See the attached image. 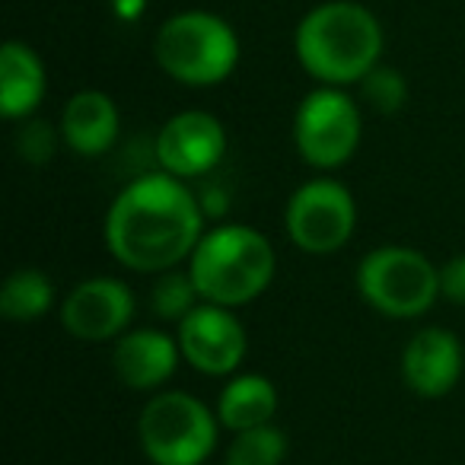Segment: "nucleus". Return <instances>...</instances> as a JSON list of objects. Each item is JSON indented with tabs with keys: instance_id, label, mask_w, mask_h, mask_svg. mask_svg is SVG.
Instances as JSON below:
<instances>
[{
	"instance_id": "1",
	"label": "nucleus",
	"mask_w": 465,
	"mask_h": 465,
	"mask_svg": "<svg viewBox=\"0 0 465 465\" xmlns=\"http://www.w3.org/2000/svg\"><path fill=\"white\" fill-rule=\"evenodd\" d=\"M204 207L185 179L143 173L112 198L103 236L109 255L137 274H160L188 265L204 236Z\"/></svg>"
},
{
	"instance_id": "2",
	"label": "nucleus",
	"mask_w": 465,
	"mask_h": 465,
	"mask_svg": "<svg viewBox=\"0 0 465 465\" xmlns=\"http://www.w3.org/2000/svg\"><path fill=\"white\" fill-rule=\"evenodd\" d=\"M293 52L322 86L361 84L382 58V26L363 4L329 0L300 20Z\"/></svg>"
},
{
	"instance_id": "3",
	"label": "nucleus",
	"mask_w": 465,
	"mask_h": 465,
	"mask_svg": "<svg viewBox=\"0 0 465 465\" xmlns=\"http://www.w3.org/2000/svg\"><path fill=\"white\" fill-rule=\"evenodd\" d=\"M198 293L204 303L240 310L272 287L278 255L265 232L249 223H220L204 230L188 259Z\"/></svg>"
},
{
	"instance_id": "4",
	"label": "nucleus",
	"mask_w": 465,
	"mask_h": 465,
	"mask_svg": "<svg viewBox=\"0 0 465 465\" xmlns=\"http://www.w3.org/2000/svg\"><path fill=\"white\" fill-rule=\"evenodd\" d=\"M153 54L175 84L217 86L240 64V39L223 16L185 10L160 26Z\"/></svg>"
},
{
	"instance_id": "5",
	"label": "nucleus",
	"mask_w": 465,
	"mask_h": 465,
	"mask_svg": "<svg viewBox=\"0 0 465 465\" xmlns=\"http://www.w3.org/2000/svg\"><path fill=\"white\" fill-rule=\"evenodd\" d=\"M217 433V411L182 389L150 395L137 418V443L153 465H207Z\"/></svg>"
},
{
	"instance_id": "6",
	"label": "nucleus",
	"mask_w": 465,
	"mask_h": 465,
	"mask_svg": "<svg viewBox=\"0 0 465 465\" xmlns=\"http://www.w3.org/2000/svg\"><path fill=\"white\" fill-rule=\"evenodd\" d=\"M354 281L363 303L386 319H418L440 300V265L408 246L370 249Z\"/></svg>"
},
{
	"instance_id": "7",
	"label": "nucleus",
	"mask_w": 465,
	"mask_h": 465,
	"mask_svg": "<svg viewBox=\"0 0 465 465\" xmlns=\"http://www.w3.org/2000/svg\"><path fill=\"white\" fill-rule=\"evenodd\" d=\"M361 105L341 86H319L306 93L293 115V147L306 166L335 173L354 160L361 147Z\"/></svg>"
},
{
	"instance_id": "8",
	"label": "nucleus",
	"mask_w": 465,
	"mask_h": 465,
	"mask_svg": "<svg viewBox=\"0 0 465 465\" xmlns=\"http://www.w3.org/2000/svg\"><path fill=\"white\" fill-rule=\"evenodd\" d=\"M291 242L306 255L341 252L357 230V201L344 182L331 175L297 185L284 211Z\"/></svg>"
},
{
	"instance_id": "9",
	"label": "nucleus",
	"mask_w": 465,
	"mask_h": 465,
	"mask_svg": "<svg viewBox=\"0 0 465 465\" xmlns=\"http://www.w3.org/2000/svg\"><path fill=\"white\" fill-rule=\"evenodd\" d=\"M175 338L182 361L201 376H232L249 354L246 325L230 306L198 303L175 325Z\"/></svg>"
},
{
	"instance_id": "10",
	"label": "nucleus",
	"mask_w": 465,
	"mask_h": 465,
	"mask_svg": "<svg viewBox=\"0 0 465 465\" xmlns=\"http://www.w3.org/2000/svg\"><path fill=\"white\" fill-rule=\"evenodd\" d=\"M134 293L122 278H86L61 300V325L71 338L86 344L118 341L134 319Z\"/></svg>"
},
{
	"instance_id": "11",
	"label": "nucleus",
	"mask_w": 465,
	"mask_h": 465,
	"mask_svg": "<svg viewBox=\"0 0 465 465\" xmlns=\"http://www.w3.org/2000/svg\"><path fill=\"white\" fill-rule=\"evenodd\" d=\"M226 128L217 115L204 109H188L173 115L153 141V156L163 173L175 179H204L226 156Z\"/></svg>"
},
{
	"instance_id": "12",
	"label": "nucleus",
	"mask_w": 465,
	"mask_h": 465,
	"mask_svg": "<svg viewBox=\"0 0 465 465\" xmlns=\"http://www.w3.org/2000/svg\"><path fill=\"white\" fill-rule=\"evenodd\" d=\"M401 382L411 389L418 399H443L462 380L465 351L462 341L450 329L427 325L414 331L401 348Z\"/></svg>"
},
{
	"instance_id": "13",
	"label": "nucleus",
	"mask_w": 465,
	"mask_h": 465,
	"mask_svg": "<svg viewBox=\"0 0 465 465\" xmlns=\"http://www.w3.org/2000/svg\"><path fill=\"white\" fill-rule=\"evenodd\" d=\"M179 361V338L163 329H128L112 348V370L118 382L134 392H156L166 386Z\"/></svg>"
},
{
	"instance_id": "14",
	"label": "nucleus",
	"mask_w": 465,
	"mask_h": 465,
	"mask_svg": "<svg viewBox=\"0 0 465 465\" xmlns=\"http://www.w3.org/2000/svg\"><path fill=\"white\" fill-rule=\"evenodd\" d=\"M61 143L77 156H103L115 147L122 118L118 105L103 90H80L61 112Z\"/></svg>"
},
{
	"instance_id": "15",
	"label": "nucleus",
	"mask_w": 465,
	"mask_h": 465,
	"mask_svg": "<svg viewBox=\"0 0 465 465\" xmlns=\"http://www.w3.org/2000/svg\"><path fill=\"white\" fill-rule=\"evenodd\" d=\"M45 90V64L26 42H7L0 48V115L7 122H26L42 105Z\"/></svg>"
},
{
	"instance_id": "16",
	"label": "nucleus",
	"mask_w": 465,
	"mask_h": 465,
	"mask_svg": "<svg viewBox=\"0 0 465 465\" xmlns=\"http://www.w3.org/2000/svg\"><path fill=\"white\" fill-rule=\"evenodd\" d=\"M281 408V392L268 376L262 373H232L226 376V386L220 389L217 418L220 427L230 433L249 430V427L274 424V414Z\"/></svg>"
},
{
	"instance_id": "17",
	"label": "nucleus",
	"mask_w": 465,
	"mask_h": 465,
	"mask_svg": "<svg viewBox=\"0 0 465 465\" xmlns=\"http://www.w3.org/2000/svg\"><path fill=\"white\" fill-rule=\"evenodd\" d=\"M54 300H58L54 281L42 268L33 265L10 272L4 287H0V312H4L7 322L16 325H33L39 319H45L52 312Z\"/></svg>"
},
{
	"instance_id": "18",
	"label": "nucleus",
	"mask_w": 465,
	"mask_h": 465,
	"mask_svg": "<svg viewBox=\"0 0 465 465\" xmlns=\"http://www.w3.org/2000/svg\"><path fill=\"white\" fill-rule=\"evenodd\" d=\"M287 450H291V440L278 424L249 427L232 433L223 465H284Z\"/></svg>"
},
{
	"instance_id": "19",
	"label": "nucleus",
	"mask_w": 465,
	"mask_h": 465,
	"mask_svg": "<svg viewBox=\"0 0 465 465\" xmlns=\"http://www.w3.org/2000/svg\"><path fill=\"white\" fill-rule=\"evenodd\" d=\"M153 287H150V310L160 322H175L179 325L188 312L198 303H204L198 293V284H194L192 272L185 268H169V272L153 274Z\"/></svg>"
},
{
	"instance_id": "20",
	"label": "nucleus",
	"mask_w": 465,
	"mask_h": 465,
	"mask_svg": "<svg viewBox=\"0 0 465 465\" xmlns=\"http://www.w3.org/2000/svg\"><path fill=\"white\" fill-rule=\"evenodd\" d=\"M361 96L380 115H395L408 103V80L395 67L376 64L367 77L361 80Z\"/></svg>"
},
{
	"instance_id": "21",
	"label": "nucleus",
	"mask_w": 465,
	"mask_h": 465,
	"mask_svg": "<svg viewBox=\"0 0 465 465\" xmlns=\"http://www.w3.org/2000/svg\"><path fill=\"white\" fill-rule=\"evenodd\" d=\"M58 141H61V131L48 128L45 122H26V128H23L20 137H16V150H20V156L26 163L42 166V163H48L54 156Z\"/></svg>"
},
{
	"instance_id": "22",
	"label": "nucleus",
	"mask_w": 465,
	"mask_h": 465,
	"mask_svg": "<svg viewBox=\"0 0 465 465\" xmlns=\"http://www.w3.org/2000/svg\"><path fill=\"white\" fill-rule=\"evenodd\" d=\"M440 297L456 306H465V252L452 255L440 265Z\"/></svg>"
},
{
	"instance_id": "23",
	"label": "nucleus",
	"mask_w": 465,
	"mask_h": 465,
	"mask_svg": "<svg viewBox=\"0 0 465 465\" xmlns=\"http://www.w3.org/2000/svg\"><path fill=\"white\" fill-rule=\"evenodd\" d=\"M115 7H118V16H124V20H134V16L143 10V0H115Z\"/></svg>"
}]
</instances>
